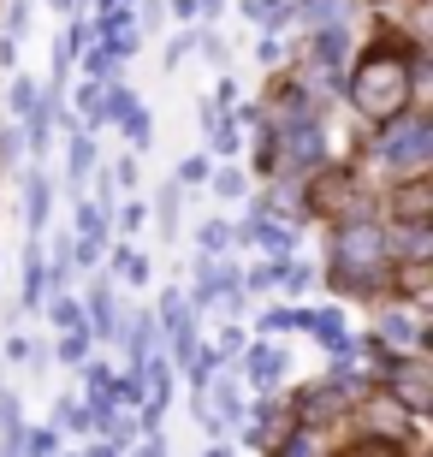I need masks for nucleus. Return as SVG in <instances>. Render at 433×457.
I'll return each instance as SVG.
<instances>
[{"mask_svg":"<svg viewBox=\"0 0 433 457\" xmlns=\"http://www.w3.org/2000/svg\"><path fill=\"white\" fill-rule=\"evenodd\" d=\"M42 220H48V179L36 172L30 179V226H42Z\"/></svg>","mask_w":433,"mask_h":457,"instance_id":"nucleus-15","label":"nucleus"},{"mask_svg":"<svg viewBox=\"0 0 433 457\" xmlns=\"http://www.w3.org/2000/svg\"><path fill=\"white\" fill-rule=\"evenodd\" d=\"M350 96H356V107H362L368 119H380V125H392V119L404 113V102H410V71H404L398 54H368V66L356 71V84H350Z\"/></svg>","mask_w":433,"mask_h":457,"instance_id":"nucleus-1","label":"nucleus"},{"mask_svg":"<svg viewBox=\"0 0 433 457\" xmlns=\"http://www.w3.org/2000/svg\"><path fill=\"white\" fill-rule=\"evenodd\" d=\"M208 457H226V452H208Z\"/></svg>","mask_w":433,"mask_h":457,"instance_id":"nucleus-31","label":"nucleus"},{"mask_svg":"<svg viewBox=\"0 0 433 457\" xmlns=\"http://www.w3.org/2000/svg\"><path fill=\"white\" fill-rule=\"evenodd\" d=\"M54 6H71V0H54Z\"/></svg>","mask_w":433,"mask_h":457,"instance_id":"nucleus-30","label":"nucleus"},{"mask_svg":"<svg viewBox=\"0 0 433 457\" xmlns=\"http://www.w3.org/2000/svg\"><path fill=\"white\" fill-rule=\"evenodd\" d=\"M386 386H392V398H398L410 416H428V404H433V380H428V369H421V362H404L398 374H386Z\"/></svg>","mask_w":433,"mask_h":457,"instance_id":"nucleus-4","label":"nucleus"},{"mask_svg":"<svg viewBox=\"0 0 433 457\" xmlns=\"http://www.w3.org/2000/svg\"><path fill=\"white\" fill-rule=\"evenodd\" d=\"M89 71H96V78H107V71H113V54L96 48V54H89Z\"/></svg>","mask_w":433,"mask_h":457,"instance_id":"nucleus-26","label":"nucleus"},{"mask_svg":"<svg viewBox=\"0 0 433 457\" xmlns=\"http://www.w3.org/2000/svg\"><path fill=\"white\" fill-rule=\"evenodd\" d=\"M125 131H131V143L143 149V143H149V113H143V107H131V113H125Z\"/></svg>","mask_w":433,"mask_h":457,"instance_id":"nucleus-20","label":"nucleus"},{"mask_svg":"<svg viewBox=\"0 0 433 457\" xmlns=\"http://www.w3.org/2000/svg\"><path fill=\"white\" fill-rule=\"evenodd\" d=\"M380 149V161L386 167H404V172H416V167H428L433 161V119L428 113H416V119H398L392 131L374 143Z\"/></svg>","mask_w":433,"mask_h":457,"instance_id":"nucleus-3","label":"nucleus"},{"mask_svg":"<svg viewBox=\"0 0 433 457\" xmlns=\"http://www.w3.org/2000/svg\"><path fill=\"white\" fill-rule=\"evenodd\" d=\"M398 214H404V220H428V185L398 190Z\"/></svg>","mask_w":433,"mask_h":457,"instance_id":"nucleus-13","label":"nucleus"},{"mask_svg":"<svg viewBox=\"0 0 433 457\" xmlns=\"http://www.w3.org/2000/svg\"><path fill=\"white\" fill-rule=\"evenodd\" d=\"M285 154L297 161V167H309L321 154V137H315V125H297V131H285Z\"/></svg>","mask_w":433,"mask_h":457,"instance_id":"nucleus-10","label":"nucleus"},{"mask_svg":"<svg viewBox=\"0 0 433 457\" xmlns=\"http://www.w3.org/2000/svg\"><path fill=\"white\" fill-rule=\"evenodd\" d=\"M161 226H179V190H161Z\"/></svg>","mask_w":433,"mask_h":457,"instance_id":"nucleus-24","label":"nucleus"},{"mask_svg":"<svg viewBox=\"0 0 433 457\" xmlns=\"http://www.w3.org/2000/svg\"><path fill=\"white\" fill-rule=\"evenodd\" d=\"M386 250H398L404 262H428V255H433V226L428 220H404L398 232L386 237Z\"/></svg>","mask_w":433,"mask_h":457,"instance_id":"nucleus-5","label":"nucleus"},{"mask_svg":"<svg viewBox=\"0 0 433 457\" xmlns=\"http://www.w3.org/2000/svg\"><path fill=\"white\" fill-rule=\"evenodd\" d=\"M89 457H119V445H96V452H89Z\"/></svg>","mask_w":433,"mask_h":457,"instance_id":"nucleus-29","label":"nucleus"},{"mask_svg":"<svg viewBox=\"0 0 433 457\" xmlns=\"http://www.w3.org/2000/svg\"><path fill=\"white\" fill-rule=\"evenodd\" d=\"M167 333L179 339V351L190 356V315H184V297H179V291H167Z\"/></svg>","mask_w":433,"mask_h":457,"instance_id":"nucleus-11","label":"nucleus"},{"mask_svg":"<svg viewBox=\"0 0 433 457\" xmlns=\"http://www.w3.org/2000/svg\"><path fill=\"white\" fill-rule=\"evenodd\" d=\"M89 315H96V327H89V333H101V339H107V333H113V291H107V286H96Z\"/></svg>","mask_w":433,"mask_h":457,"instance_id":"nucleus-12","label":"nucleus"},{"mask_svg":"<svg viewBox=\"0 0 433 457\" xmlns=\"http://www.w3.org/2000/svg\"><path fill=\"white\" fill-rule=\"evenodd\" d=\"M202 179H208V161H202V154H190V161L179 167V185H202Z\"/></svg>","mask_w":433,"mask_h":457,"instance_id":"nucleus-21","label":"nucleus"},{"mask_svg":"<svg viewBox=\"0 0 433 457\" xmlns=\"http://www.w3.org/2000/svg\"><path fill=\"white\" fill-rule=\"evenodd\" d=\"M226 237H232V226L208 220V226H202V250H208V255H220V250H226Z\"/></svg>","mask_w":433,"mask_h":457,"instance_id":"nucleus-18","label":"nucleus"},{"mask_svg":"<svg viewBox=\"0 0 433 457\" xmlns=\"http://www.w3.org/2000/svg\"><path fill=\"white\" fill-rule=\"evenodd\" d=\"M244 369H250L255 386H273V380H279V369H285V356L273 351V345H255V351L244 356Z\"/></svg>","mask_w":433,"mask_h":457,"instance_id":"nucleus-7","label":"nucleus"},{"mask_svg":"<svg viewBox=\"0 0 433 457\" xmlns=\"http://www.w3.org/2000/svg\"><path fill=\"white\" fill-rule=\"evenodd\" d=\"M54 321H60V327H66V333H71V327H84V309H78V303H66V297H60V303H54Z\"/></svg>","mask_w":433,"mask_h":457,"instance_id":"nucleus-22","label":"nucleus"},{"mask_svg":"<svg viewBox=\"0 0 433 457\" xmlns=\"http://www.w3.org/2000/svg\"><path fill=\"white\" fill-rule=\"evenodd\" d=\"M345 54H350V42H345V30H338V24H333V30H321V36H315V66L327 71V78H338V66H345Z\"/></svg>","mask_w":433,"mask_h":457,"instance_id":"nucleus-6","label":"nucleus"},{"mask_svg":"<svg viewBox=\"0 0 433 457\" xmlns=\"http://www.w3.org/2000/svg\"><path fill=\"white\" fill-rule=\"evenodd\" d=\"M309 333H315L327 351H338V356L350 351V333H345V321H338V315H315V309H309Z\"/></svg>","mask_w":433,"mask_h":457,"instance_id":"nucleus-8","label":"nucleus"},{"mask_svg":"<svg viewBox=\"0 0 433 457\" xmlns=\"http://www.w3.org/2000/svg\"><path fill=\"white\" fill-rule=\"evenodd\" d=\"M237 237H255V244H267V250H291V244H297V232L279 226V220H255V226H244Z\"/></svg>","mask_w":433,"mask_h":457,"instance_id":"nucleus-9","label":"nucleus"},{"mask_svg":"<svg viewBox=\"0 0 433 457\" xmlns=\"http://www.w3.org/2000/svg\"><path fill=\"white\" fill-rule=\"evenodd\" d=\"M262 327H267V333H291V327H309V309H273Z\"/></svg>","mask_w":433,"mask_h":457,"instance_id":"nucleus-14","label":"nucleus"},{"mask_svg":"<svg viewBox=\"0 0 433 457\" xmlns=\"http://www.w3.org/2000/svg\"><path fill=\"white\" fill-rule=\"evenodd\" d=\"M350 457H404V452H392V445H380V440H368V445H356Z\"/></svg>","mask_w":433,"mask_h":457,"instance_id":"nucleus-25","label":"nucleus"},{"mask_svg":"<svg viewBox=\"0 0 433 457\" xmlns=\"http://www.w3.org/2000/svg\"><path fill=\"white\" fill-rule=\"evenodd\" d=\"M338 12H345V0H309L303 6V18H315V24H333Z\"/></svg>","mask_w":433,"mask_h":457,"instance_id":"nucleus-17","label":"nucleus"},{"mask_svg":"<svg viewBox=\"0 0 433 457\" xmlns=\"http://www.w3.org/2000/svg\"><path fill=\"white\" fill-rule=\"evenodd\" d=\"M30 457H54V434H36V440H30Z\"/></svg>","mask_w":433,"mask_h":457,"instance_id":"nucleus-27","label":"nucleus"},{"mask_svg":"<svg viewBox=\"0 0 433 457\" xmlns=\"http://www.w3.org/2000/svg\"><path fill=\"white\" fill-rule=\"evenodd\" d=\"M279 457H321V440H315V434H309V428H303V434H297V440H291V445H285Z\"/></svg>","mask_w":433,"mask_h":457,"instance_id":"nucleus-19","label":"nucleus"},{"mask_svg":"<svg viewBox=\"0 0 433 457\" xmlns=\"http://www.w3.org/2000/svg\"><path fill=\"white\" fill-rule=\"evenodd\" d=\"M214 190L226 196V203H232V196H244V172H220V179H214Z\"/></svg>","mask_w":433,"mask_h":457,"instance_id":"nucleus-23","label":"nucleus"},{"mask_svg":"<svg viewBox=\"0 0 433 457\" xmlns=\"http://www.w3.org/2000/svg\"><path fill=\"white\" fill-rule=\"evenodd\" d=\"M89 161H96V149H89V137H71V179H84Z\"/></svg>","mask_w":433,"mask_h":457,"instance_id":"nucleus-16","label":"nucleus"},{"mask_svg":"<svg viewBox=\"0 0 433 457\" xmlns=\"http://www.w3.org/2000/svg\"><path fill=\"white\" fill-rule=\"evenodd\" d=\"M386 232H374V226H345V232L333 237V268L345 286L368 291V286H380L386 279Z\"/></svg>","mask_w":433,"mask_h":457,"instance_id":"nucleus-2","label":"nucleus"},{"mask_svg":"<svg viewBox=\"0 0 433 457\" xmlns=\"http://www.w3.org/2000/svg\"><path fill=\"white\" fill-rule=\"evenodd\" d=\"M137 457H167V452H161V440H149V445H143V452H137Z\"/></svg>","mask_w":433,"mask_h":457,"instance_id":"nucleus-28","label":"nucleus"}]
</instances>
